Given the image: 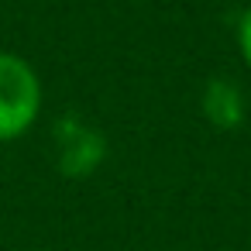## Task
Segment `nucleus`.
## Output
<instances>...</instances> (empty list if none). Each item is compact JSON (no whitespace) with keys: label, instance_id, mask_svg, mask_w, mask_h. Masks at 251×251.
Wrapping results in <instances>:
<instances>
[{"label":"nucleus","instance_id":"1","mask_svg":"<svg viewBox=\"0 0 251 251\" xmlns=\"http://www.w3.org/2000/svg\"><path fill=\"white\" fill-rule=\"evenodd\" d=\"M38 107L42 86L35 69L11 52H0V141L25 134L38 117Z\"/></svg>","mask_w":251,"mask_h":251},{"label":"nucleus","instance_id":"2","mask_svg":"<svg viewBox=\"0 0 251 251\" xmlns=\"http://www.w3.org/2000/svg\"><path fill=\"white\" fill-rule=\"evenodd\" d=\"M237 42H241V52H244V62L251 66V7L244 11L241 25H237Z\"/></svg>","mask_w":251,"mask_h":251}]
</instances>
